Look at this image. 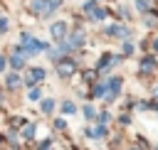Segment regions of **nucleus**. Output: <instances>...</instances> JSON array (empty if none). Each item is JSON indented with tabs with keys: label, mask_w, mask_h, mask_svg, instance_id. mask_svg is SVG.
Returning a JSON list of instances; mask_svg holds the SVG:
<instances>
[{
	"label": "nucleus",
	"mask_w": 158,
	"mask_h": 150,
	"mask_svg": "<svg viewBox=\"0 0 158 150\" xmlns=\"http://www.w3.org/2000/svg\"><path fill=\"white\" fill-rule=\"evenodd\" d=\"M5 84L12 89V86H20V71H15V74H10L7 79H5Z\"/></svg>",
	"instance_id": "5"
},
{
	"label": "nucleus",
	"mask_w": 158,
	"mask_h": 150,
	"mask_svg": "<svg viewBox=\"0 0 158 150\" xmlns=\"http://www.w3.org/2000/svg\"><path fill=\"white\" fill-rule=\"evenodd\" d=\"M104 17H106V10L96 7V10H94V20H104Z\"/></svg>",
	"instance_id": "12"
},
{
	"label": "nucleus",
	"mask_w": 158,
	"mask_h": 150,
	"mask_svg": "<svg viewBox=\"0 0 158 150\" xmlns=\"http://www.w3.org/2000/svg\"><path fill=\"white\" fill-rule=\"evenodd\" d=\"M30 98H32V101H37V98H42V89H37V86H32V91H30Z\"/></svg>",
	"instance_id": "11"
},
{
	"label": "nucleus",
	"mask_w": 158,
	"mask_h": 150,
	"mask_svg": "<svg viewBox=\"0 0 158 150\" xmlns=\"http://www.w3.org/2000/svg\"><path fill=\"white\" fill-rule=\"evenodd\" d=\"M42 79H44V69L35 66V69L30 71V76H27V84H30V86H35V84H37V81H42Z\"/></svg>",
	"instance_id": "3"
},
{
	"label": "nucleus",
	"mask_w": 158,
	"mask_h": 150,
	"mask_svg": "<svg viewBox=\"0 0 158 150\" xmlns=\"http://www.w3.org/2000/svg\"><path fill=\"white\" fill-rule=\"evenodd\" d=\"M153 47H156V52H158V39H156V42H153Z\"/></svg>",
	"instance_id": "19"
},
{
	"label": "nucleus",
	"mask_w": 158,
	"mask_h": 150,
	"mask_svg": "<svg viewBox=\"0 0 158 150\" xmlns=\"http://www.w3.org/2000/svg\"><path fill=\"white\" fill-rule=\"evenodd\" d=\"M109 86H111V93H109V98H114V96L121 91V81H118V79H111V81H109Z\"/></svg>",
	"instance_id": "6"
},
{
	"label": "nucleus",
	"mask_w": 158,
	"mask_h": 150,
	"mask_svg": "<svg viewBox=\"0 0 158 150\" xmlns=\"http://www.w3.org/2000/svg\"><path fill=\"white\" fill-rule=\"evenodd\" d=\"M52 37L54 39H64L67 37V25L64 22H54L52 25Z\"/></svg>",
	"instance_id": "1"
},
{
	"label": "nucleus",
	"mask_w": 158,
	"mask_h": 150,
	"mask_svg": "<svg viewBox=\"0 0 158 150\" xmlns=\"http://www.w3.org/2000/svg\"><path fill=\"white\" fill-rule=\"evenodd\" d=\"M54 128H59V130H62V128H67V123H64L62 118H57V120H54Z\"/></svg>",
	"instance_id": "16"
},
{
	"label": "nucleus",
	"mask_w": 158,
	"mask_h": 150,
	"mask_svg": "<svg viewBox=\"0 0 158 150\" xmlns=\"http://www.w3.org/2000/svg\"><path fill=\"white\" fill-rule=\"evenodd\" d=\"M156 96H158V86H156Z\"/></svg>",
	"instance_id": "20"
},
{
	"label": "nucleus",
	"mask_w": 158,
	"mask_h": 150,
	"mask_svg": "<svg viewBox=\"0 0 158 150\" xmlns=\"http://www.w3.org/2000/svg\"><path fill=\"white\" fill-rule=\"evenodd\" d=\"M52 108H54V101H52V98L42 101V111H44V113H52Z\"/></svg>",
	"instance_id": "8"
},
{
	"label": "nucleus",
	"mask_w": 158,
	"mask_h": 150,
	"mask_svg": "<svg viewBox=\"0 0 158 150\" xmlns=\"http://www.w3.org/2000/svg\"><path fill=\"white\" fill-rule=\"evenodd\" d=\"M136 7H138V12H146L148 2H146V0H136Z\"/></svg>",
	"instance_id": "15"
},
{
	"label": "nucleus",
	"mask_w": 158,
	"mask_h": 150,
	"mask_svg": "<svg viewBox=\"0 0 158 150\" xmlns=\"http://www.w3.org/2000/svg\"><path fill=\"white\" fill-rule=\"evenodd\" d=\"M74 71V61L72 59H64V61H59V66H57V74H62V76H69Z\"/></svg>",
	"instance_id": "2"
},
{
	"label": "nucleus",
	"mask_w": 158,
	"mask_h": 150,
	"mask_svg": "<svg viewBox=\"0 0 158 150\" xmlns=\"http://www.w3.org/2000/svg\"><path fill=\"white\" fill-rule=\"evenodd\" d=\"M10 64H12V69H17V71H20V69L25 66V54H20V52H17V54L10 59Z\"/></svg>",
	"instance_id": "4"
},
{
	"label": "nucleus",
	"mask_w": 158,
	"mask_h": 150,
	"mask_svg": "<svg viewBox=\"0 0 158 150\" xmlns=\"http://www.w3.org/2000/svg\"><path fill=\"white\" fill-rule=\"evenodd\" d=\"M84 116H86V118H94V116H96V111H94L91 106H84Z\"/></svg>",
	"instance_id": "14"
},
{
	"label": "nucleus",
	"mask_w": 158,
	"mask_h": 150,
	"mask_svg": "<svg viewBox=\"0 0 158 150\" xmlns=\"http://www.w3.org/2000/svg\"><path fill=\"white\" fill-rule=\"evenodd\" d=\"M5 64H7V61H5V57H0V71H5Z\"/></svg>",
	"instance_id": "18"
},
{
	"label": "nucleus",
	"mask_w": 158,
	"mask_h": 150,
	"mask_svg": "<svg viewBox=\"0 0 158 150\" xmlns=\"http://www.w3.org/2000/svg\"><path fill=\"white\" fill-rule=\"evenodd\" d=\"M72 44H74V47H79V44H84V32H77V34L72 37Z\"/></svg>",
	"instance_id": "7"
},
{
	"label": "nucleus",
	"mask_w": 158,
	"mask_h": 150,
	"mask_svg": "<svg viewBox=\"0 0 158 150\" xmlns=\"http://www.w3.org/2000/svg\"><path fill=\"white\" fill-rule=\"evenodd\" d=\"M153 66H156V61H153V59H143V69H146V71H151Z\"/></svg>",
	"instance_id": "13"
},
{
	"label": "nucleus",
	"mask_w": 158,
	"mask_h": 150,
	"mask_svg": "<svg viewBox=\"0 0 158 150\" xmlns=\"http://www.w3.org/2000/svg\"><path fill=\"white\" fill-rule=\"evenodd\" d=\"M94 96H106V86L104 84H96L94 86Z\"/></svg>",
	"instance_id": "10"
},
{
	"label": "nucleus",
	"mask_w": 158,
	"mask_h": 150,
	"mask_svg": "<svg viewBox=\"0 0 158 150\" xmlns=\"http://www.w3.org/2000/svg\"><path fill=\"white\" fill-rule=\"evenodd\" d=\"M62 111H64V113H74V111H77V106H74L72 101H64V103H62Z\"/></svg>",
	"instance_id": "9"
},
{
	"label": "nucleus",
	"mask_w": 158,
	"mask_h": 150,
	"mask_svg": "<svg viewBox=\"0 0 158 150\" xmlns=\"http://www.w3.org/2000/svg\"><path fill=\"white\" fill-rule=\"evenodd\" d=\"M7 25H10V22L2 17V20H0V32H7Z\"/></svg>",
	"instance_id": "17"
}]
</instances>
